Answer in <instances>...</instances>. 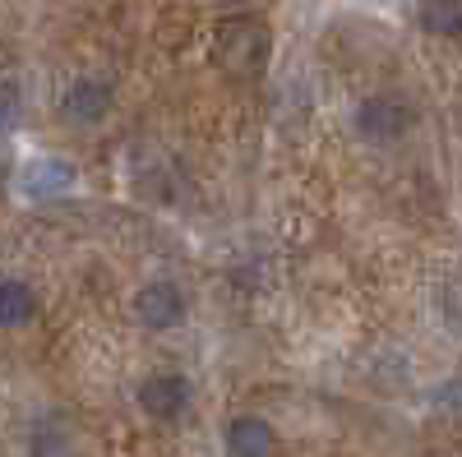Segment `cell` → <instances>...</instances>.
<instances>
[{"instance_id": "1", "label": "cell", "mask_w": 462, "mask_h": 457, "mask_svg": "<svg viewBox=\"0 0 462 457\" xmlns=\"http://www.w3.org/2000/svg\"><path fill=\"white\" fill-rule=\"evenodd\" d=\"M213 56L226 74H254L268 65V28L250 14H236L217 23L213 32Z\"/></svg>"}, {"instance_id": "2", "label": "cell", "mask_w": 462, "mask_h": 457, "mask_svg": "<svg viewBox=\"0 0 462 457\" xmlns=\"http://www.w3.org/2000/svg\"><path fill=\"white\" fill-rule=\"evenodd\" d=\"M134 398H139V411H148L152 421H176V416L189 407V379L185 374H171V370L148 374Z\"/></svg>"}, {"instance_id": "3", "label": "cell", "mask_w": 462, "mask_h": 457, "mask_svg": "<svg viewBox=\"0 0 462 457\" xmlns=\"http://www.w3.org/2000/svg\"><path fill=\"white\" fill-rule=\"evenodd\" d=\"M134 319L152 333H162V328H176L185 319V296L176 282H148L139 296H134Z\"/></svg>"}, {"instance_id": "4", "label": "cell", "mask_w": 462, "mask_h": 457, "mask_svg": "<svg viewBox=\"0 0 462 457\" xmlns=\"http://www.w3.org/2000/svg\"><path fill=\"white\" fill-rule=\"evenodd\" d=\"M111 102H116L111 84H102V79H74L65 88V97H60V111H65V121H74V125H97V121H106Z\"/></svg>"}, {"instance_id": "5", "label": "cell", "mask_w": 462, "mask_h": 457, "mask_svg": "<svg viewBox=\"0 0 462 457\" xmlns=\"http://www.w3.org/2000/svg\"><path fill=\"white\" fill-rule=\"evenodd\" d=\"M407 125H411V111H407L402 102H393V97H370V102H361V111H356V130H361L365 139H374V143L398 139Z\"/></svg>"}, {"instance_id": "6", "label": "cell", "mask_w": 462, "mask_h": 457, "mask_svg": "<svg viewBox=\"0 0 462 457\" xmlns=\"http://www.w3.org/2000/svg\"><path fill=\"white\" fill-rule=\"evenodd\" d=\"M226 457H273V425L259 421V416H236L226 425Z\"/></svg>"}, {"instance_id": "7", "label": "cell", "mask_w": 462, "mask_h": 457, "mask_svg": "<svg viewBox=\"0 0 462 457\" xmlns=\"http://www.w3.org/2000/svg\"><path fill=\"white\" fill-rule=\"evenodd\" d=\"M74 185V171L56 158H42V162H28L23 167V189L32 199H51V195H65V189Z\"/></svg>"}, {"instance_id": "8", "label": "cell", "mask_w": 462, "mask_h": 457, "mask_svg": "<svg viewBox=\"0 0 462 457\" xmlns=\"http://www.w3.org/2000/svg\"><path fill=\"white\" fill-rule=\"evenodd\" d=\"M416 19L430 37H462V0H420L416 5Z\"/></svg>"}, {"instance_id": "9", "label": "cell", "mask_w": 462, "mask_h": 457, "mask_svg": "<svg viewBox=\"0 0 462 457\" xmlns=\"http://www.w3.org/2000/svg\"><path fill=\"white\" fill-rule=\"evenodd\" d=\"M32 315H37V296L14 278H0V328H23Z\"/></svg>"}, {"instance_id": "10", "label": "cell", "mask_w": 462, "mask_h": 457, "mask_svg": "<svg viewBox=\"0 0 462 457\" xmlns=\"http://www.w3.org/2000/svg\"><path fill=\"white\" fill-rule=\"evenodd\" d=\"M32 457H74L65 425H56V421L37 425V430H32Z\"/></svg>"}, {"instance_id": "11", "label": "cell", "mask_w": 462, "mask_h": 457, "mask_svg": "<svg viewBox=\"0 0 462 457\" xmlns=\"http://www.w3.org/2000/svg\"><path fill=\"white\" fill-rule=\"evenodd\" d=\"M14 121H19V93L10 84H0V134L14 130Z\"/></svg>"}, {"instance_id": "12", "label": "cell", "mask_w": 462, "mask_h": 457, "mask_svg": "<svg viewBox=\"0 0 462 457\" xmlns=\"http://www.w3.org/2000/svg\"><path fill=\"white\" fill-rule=\"evenodd\" d=\"M226 5H241V0H226Z\"/></svg>"}]
</instances>
